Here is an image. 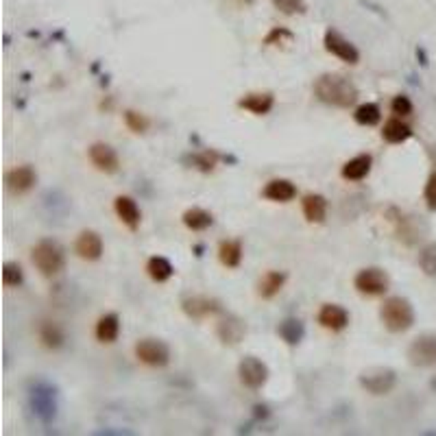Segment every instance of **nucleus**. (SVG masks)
Segmentation results:
<instances>
[{
  "instance_id": "obj_23",
  "label": "nucleus",
  "mask_w": 436,
  "mask_h": 436,
  "mask_svg": "<svg viewBox=\"0 0 436 436\" xmlns=\"http://www.w3.org/2000/svg\"><path fill=\"white\" fill-rule=\"evenodd\" d=\"M37 334H40V342L44 345L46 349H50V351L61 349L63 342H66V334H63L61 325L55 323V320H42L40 329H37Z\"/></svg>"
},
{
  "instance_id": "obj_10",
  "label": "nucleus",
  "mask_w": 436,
  "mask_h": 436,
  "mask_svg": "<svg viewBox=\"0 0 436 436\" xmlns=\"http://www.w3.org/2000/svg\"><path fill=\"white\" fill-rule=\"evenodd\" d=\"M35 184H37V173L29 164L16 166V168H11L5 175V186L11 195H27V192L35 188Z\"/></svg>"
},
{
  "instance_id": "obj_21",
  "label": "nucleus",
  "mask_w": 436,
  "mask_h": 436,
  "mask_svg": "<svg viewBox=\"0 0 436 436\" xmlns=\"http://www.w3.org/2000/svg\"><path fill=\"white\" fill-rule=\"evenodd\" d=\"M94 334L98 342H116L120 336V318L116 312H107L96 320Z\"/></svg>"
},
{
  "instance_id": "obj_18",
  "label": "nucleus",
  "mask_w": 436,
  "mask_h": 436,
  "mask_svg": "<svg viewBox=\"0 0 436 436\" xmlns=\"http://www.w3.org/2000/svg\"><path fill=\"white\" fill-rule=\"evenodd\" d=\"M113 210H116V216L122 221V225L129 227L131 232H135V229L140 227V221H142V212H140L138 203L131 197H127V195L116 197V201H113Z\"/></svg>"
},
{
  "instance_id": "obj_38",
  "label": "nucleus",
  "mask_w": 436,
  "mask_h": 436,
  "mask_svg": "<svg viewBox=\"0 0 436 436\" xmlns=\"http://www.w3.org/2000/svg\"><path fill=\"white\" fill-rule=\"evenodd\" d=\"M292 42L294 40V35H292V31H288V29H284V27H275L271 33H268L266 37H264V44L266 46H275V44H281V42Z\"/></svg>"
},
{
  "instance_id": "obj_28",
  "label": "nucleus",
  "mask_w": 436,
  "mask_h": 436,
  "mask_svg": "<svg viewBox=\"0 0 436 436\" xmlns=\"http://www.w3.org/2000/svg\"><path fill=\"white\" fill-rule=\"evenodd\" d=\"M242 242L240 240H223L218 247V260L227 268H238L242 262Z\"/></svg>"
},
{
  "instance_id": "obj_24",
  "label": "nucleus",
  "mask_w": 436,
  "mask_h": 436,
  "mask_svg": "<svg viewBox=\"0 0 436 436\" xmlns=\"http://www.w3.org/2000/svg\"><path fill=\"white\" fill-rule=\"evenodd\" d=\"M286 279H288V275L281 273V271H266L260 277V281H258V294H260L262 299H266V301L277 297L279 290L284 288Z\"/></svg>"
},
{
  "instance_id": "obj_3",
  "label": "nucleus",
  "mask_w": 436,
  "mask_h": 436,
  "mask_svg": "<svg viewBox=\"0 0 436 436\" xmlns=\"http://www.w3.org/2000/svg\"><path fill=\"white\" fill-rule=\"evenodd\" d=\"M31 260L44 277H55L66 266V251L57 240L44 238L31 249Z\"/></svg>"
},
{
  "instance_id": "obj_14",
  "label": "nucleus",
  "mask_w": 436,
  "mask_h": 436,
  "mask_svg": "<svg viewBox=\"0 0 436 436\" xmlns=\"http://www.w3.org/2000/svg\"><path fill=\"white\" fill-rule=\"evenodd\" d=\"M408 360L415 367H432L436 364V336H421L413 340L408 349Z\"/></svg>"
},
{
  "instance_id": "obj_8",
  "label": "nucleus",
  "mask_w": 436,
  "mask_h": 436,
  "mask_svg": "<svg viewBox=\"0 0 436 436\" xmlns=\"http://www.w3.org/2000/svg\"><path fill=\"white\" fill-rule=\"evenodd\" d=\"M323 46L329 55L338 57L340 61L349 63V66H356L358 61H360V50H358L347 37H345L340 31L336 29H327L323 35Z\"/></svg>"
},
{
  "instance_id": "obj_37",
  "label": "nucleus",
  "mask_w": 436,
  "mask_h": 436,
  "mask_svg": "<svg viewBox=\"0 0 436 436\" xmlns=\"http://www.w3.org/2000/svg\"><path fill=\"white\" fill-rule=\"evenodd\" d=\"M423 199H426V205L430 212H436V171L430 173L426 188H423Z\"/></svg>"
},
{
  "instance_id": "obj_33",
  "label": "nucleus",
  "mask_w": 436,
  "mask_h": 436,
  "mask_svg": "<svg viewBox=\"0 0 436 436\" xmlns=\"http://www.w3.org/2000/svg\"><path fill=\"white\" fill-rule=\"evenodd\" d=\"M124 124L129 127L133 133H146L149 127H151V120L144 116V113H140L135 109H127L124 111Z\"/></svg>"
},
{
  "instance_id": "obj_7",
  "label": "nucleus",
  "mask_w": 436,
  "mask_h": 436,
  "mask_svg": "<svg viewBox=\"0 0 436 436\" xmlns=\"http://www.w3.org/2000/svg\"><path fill=\"white\" fill-rule=\"evenodd\" d=\"M135 358L151 369H162L171 362V347L160 338H144L135 345Z\"/></svg>"
},
{
  "instance_id": "obj_1",
  "label": "nucleus",
  "mask_w": 436,
  "mask_h": 436,
  "mask_svg": "<svg viewBox=\"0 0 436 436\" xmlns=\"http://www.w3.org/2000/svg\"><path fill=\"white\" fill-rule=\"evenodd\" d=\"M314 96L329 107L349 109L356 105L360 92H358L356 83L347 79V76L336 72H325L314 81Z\"/></svg>"
},
{
  "instance_id": "obj_16",
  "label": "nucleus",
  "mask_w": 436,
  "mask_h": 436,
  "mask_svg": "<svg viewBox=\"0 0 436 436\" xmlns=\"http://www.w3.org/2000/svg\"><path fill=\"white\" fill-rule=\"evenodd\" d=\"M245 334H247L245 320L234 314H227L225 318H221L216 323V336L225 345H238L242 338H245Z\"/></svg>"
},
{
  "instance_id": "obj_26",
  "label": "nucleus",
  "mask_w": 436,
  "mask_h": 436,
  "mask_svg": "<svg viewBox=\"0 0 436 436\" xmlns=\"http://www.w3.org/2000/svg\"><path fill=\"white\" fill-rule=\"evenodd\" d=\"M182 223L188 229H192V232H205V229H210L214 225V216H212V212L203 210V208H190L184 212Z\"/></svg>"
},
{
  "instance_id": "obj_2",
  "label": "nucleus",
  "mask_w": 436,
  "mask_h": 436,
  "mask_svg": "<svg viewBox=\"0 0 436 436\" xmlns=\"http://www.w3.org/2000/svg\"><path fill=\"white\" fill-rule=\"evenodd\" d=\"M380 318L389 331L402 334L415 325V307L406 297H389L380 307Z\"/></svg>"
},
{
  "instance_id": "obj_15",
  "label": "nucleus",
  "mask_w": 436,
  "mask_h": 436,
  "mask_svg": "<svg viewBox=\"0 0 436 436\" xmlns=\"http://www.w3.org/2000/svg\"><path fill=\"white\" fill-rule=\"evenodd\" d=\"M316 320L320 327H325L329 331H342L349 325V312L338 303H323L316 314Z\"/></svg>"
},
{
  "instance_id": "obj_6",
  "label": "nucleus",
  "mask_w": 436,
  "mask_h": 436,
  "mask_svg": "<svg viewBox=\"0 0 436 436\" xmlns=\"http://www.w3.org/2000/svg\"><path fill=\"white\" fill-rule=\"evenodd\" d=\"M358 382L371 395H389L397 384V373L389 367H373L362 371Z\"/></svg>"
},
{
  "instance_id": "obj_32",
  "label": "nucleus",
  "mask_w": 436,
  "mask_h": 436,
  "mask_svg": "<svg viewBox=\"0 0 436 436\" xmlns=\"http://www.w3.org/2000/svg\"><path fill=\"white\" fill-rule=\"evenodd\" d=\"M419 266L428 277H436V242H430L419 251Z\"/></svg>"
},
{
  "instance_id": "obj_5",
  "label": "nucleus",
  "mask_w": 436,
  "mask_h": 436,
  "mask_svg": "<svg viewBox=\"0 0 436 436\" xmlns=\"http://www.w3.org/2000/svg\"><path fill=\"white\" fill-rule=\"evenodd\" d=\"M353 286L360 294H367V297H382V294H386L391 279L384 268L369 266V268H362V271L356 273Z\"/></svg>"
},
{
  "instance_id": "obj_13",
  "label": "nucleus",
  "mask_w": 436,
  "mask_h": 436,
  "mask_svg": "<svg viewBox=\"0 0 436 436\" xmlns=\"http://www.w3.org/2000/svg\"><path fill=\"white\" fill-rule=\"evenodd\" d=\"M102 238L92 232V229H85V232H81L79 236H76L74 240V253L79 255L81 260L85 262H96L102 258Z\"/></svg>"
},
{
  "instance_id": "obj_25",
  "label": "nucleus",
  "mask_w": 436,
  "mask_h": 436,
  "mask_svg": "<svg viewBox=\"0 0 436 436\" xmlns=\"http://www.w3.org/2000/svg\"><path fill=\"white\" fill-rule=\"evenodd\" d=\"M382 138L386 140L389 144H402V142H406V140L413 138V129H410V127L400 116H395V118L384 122Z\"/></svg>"
},
{
  "instance_id": "obj_29",
  "label": "nucleus",
  "mask_w": 436,
  "mask_h": 436,
  "mask_svg": "<svg viewBox=\"0 0 436 436\" xmlns=\"http://www.w3.org/2000/svg\"><path fill=\"white\" fill-rule=\"evenodd\" d=\"M277 334L279 338L284 340L286 345H299L305 336V327L299 318H286V320H281L279 327H277Z\"/></svg>"
},
{
  "instance_id": "obj_36",
  "label": "nucleus",
  "mask_w": 436,
  "mask_h": 436,
  "mask_svg": "<svg viewBox=\"0 0 436 436\" xmlns=\"http://www.w3.org/2000/svg\"><path fill=\"white\" fill-rule=\"evenodd\" d=\"M275 9H279L281 14L286 16H297V14H305V0H273Z\"/></svg>"
},
{
  "instance_id": "obj_20",
  "label": "nucleus",
  "mask_w": 436,
  "mask_h": 436,
  "mask_svg": "<svg viewBox=\"0 0 436 436\" xmlns=\"http://www.w3.org/2000/svg\"><path fill=\"white\" fill-rule=\"evenodd\" d=\"M262 197L273 203H288L297 197V186L290 179H273L268 182L262 190Z\"/></svg>"
},
{
  "instance_id": "obj_30",
  "label": "nucleus",
  "mask_w": 436,
  "mask_h": 436,
  "mask_svg": "<svg viewBox=\"0 0 436 436\" xmlns=\"http://www.w3.org/2000/svg\"><path fill=\"white\" fill-rule=\"evenodd\" d=\"M353 120L362 127H375L382 120V109L378 102H362L353 111Z\"/></svg>"
},
{
  "instance_id": "obj_17",
  "label": "nucleus",
  "mask_w": 436,
  "mask_h": 436,
  "mask_svg": "<svg viewBox=\"0 0 436 436\" xmlns=\"http://www.w3.org/2000/svg\"><path fill=\"white\" fill-rule=\"evenodd\" d=\"M238 107L245 109L253 116H266L268 111L275 107V96L271 92H253V94H245L238 100Z\"/></svg>"
},
{
  "instance_id": "obj_34",
  "label": "nucleus",
  "mask_w": 436,
  "mask_h": 436,
  "mask_svg": "<svg viewBox=\"0 0 436 436\" xmlns=\"http://www.w3.org/2000/svg\"><path fill=\"white\" fill-rule=\"evenodd\" d=\"M22 281H24L22 266L18 262H7L3 266V284L7 288H16V286H22Z\"/></svg>"
},
{
  "instance_id": "obj_35",
  "label": "nucleus",
  "mask_w": 436,
  "mask_h": 436,
  "mask_svg": "<svg viewBox=\"0 0 436 436\" xmlns=\"http://www.w3.org/2000/svg\"><path fill=\"white\" fill-rule=\"evenodd\" d=\"M391 111L395 113V116L406 118V116H413L415 105H413V100H410L406 94H397V96L391 100Z\"/></svg>"
},
{
  "instance_id": "obj_19",
  "label": "nucleus",
  "mask_w": 436,
  "mask_h": 436,
  "mask_svg": "<svg viewBox=\"0 0 436 436\" xmlns=\"http://www.w3.org/2000/svg\"><path fill=\"white\" fill-rule=\"evenodd\" d=\"M371 168H373V157H371L369 153H360V155L345 162V166L340 168V175H342V179H347V182H362V179L369 177Z\"/></svg>"
},
{
  "instance_id": "obj_27",
  "label": "nucleus",
  "mask_w": 436,
  "mask_h": 436,
  "mask_svg": "<svg viewBox=\"0 0 436 436\" xmlns=\"http://www.w3.org/2000/svg\"><path fill=\"white\" fill-rule=\"evenodd\" d=\"M146 273L153 281H157V284H164V281H168L175 275V266L171 264L168 258H162V255H153L146 262Z\"/></svg>"
},
{
  "instance_id": "obj_12",
  "label": "nucleus",
  "mask_w": 436,
  "mask_h": 436,
  "mask_svg": "<svg viewBox=\"0 0 436 436\" xmlns=\"http://www.w3.org/2000/svg\"><path fill=\"white\" fill-rule=\"evenodd\" d=\"M182 310L195 320H201V318H208V316H214L223 310L221 303H218L216 299L212 297H205V294H192V297H186L182 301Z\"/></svg>"
},
{
  "instance_id": "obj_11",
  "label": "nucleus",
  "mask_w": 436,
  "mask_h": 436,
  "mask_svg": "<svg viewBox=\"0 0 436 436\" xmlns=\"http://www.w3.org/2000/svg\"><path fill=\"white\" fill-rule=\"evenodd\" d=\"M87 155L89 162L96 171L105 173V175H113L118 173L120 168V160H118V153L113 151V146L105 144V142H94L92 146L87 149Z\"/></svg>"
},
{
  "instance_id": "obj_9",
  "label": "nucleus",
  "mask_w": 436,
  "mask_h": 436,
  "mask_svg": "<svg viewBox=\"0 0 436 436\" xmlns=\"http://www.w3.org/2000/svg\"><path fill=\"white\" fill-rule=\"evenodd\" d=\"M238 378L251 391H260L268 382V367L255 356H247L238 364Z\"/></svg>"
},
{
  "instance_id": "obj_4",
  "label": "nucleus",
  "mask_w": 436,
  "mask_h": 436,
  "mask_svg": "<svg viewBox=\"0 0 436 436\" xmlns=\"http://www.w3.org/2000/svg\"><path fill=\"white\" fill-rule=\"evenodd\" d=\"M29 400H31V408L35 417L40 419L42 423H53L57 417V391L53 384H48L44 380L35 382L31 391H29Z\"/></svg>"
},
{
  "instance_id": "obj_22",
  "label": "nucleus",
  "mask_w": 436,
  "mask_h": 436,
  "mask_svg": "<svg viewBox=\"0 0 436 436\" xmlns=\"http://www.w3.org/2000/svg\"><path fill=\"white\" fill-rule=\"evenodd\" d=\"M301 210L307 223H325L327 218V199L323 195H305L301 201Z\"/></svg>"
},
{
  "instance_id": "obj_31",
  "label": "nucleus",
  "mask_w": 436,
  "mask_h": 436,
  "mask_svg": "<svg viewBox=\"0 0 436 436\" xmlns=\"http://www.w3.org/2000/svg\"><path fill=\"white\" fill-rule=\"evenodd\" d=\"M216 162H218V153L214 151H201V153H192L188 157V164L192 168H197L201 173H212L216 168Z\"/></svg>"
}]
</instances>
